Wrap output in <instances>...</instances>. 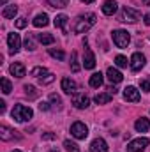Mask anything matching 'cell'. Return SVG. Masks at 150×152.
Returning <instances> with one entry per match:
<instances>
[{"label": "cell", "mask_w": 150, "mask_h": 152, "mask_svg": "<svg viewBox=\"0 0 150 152\" xmlns=\"http://www.w3.org/2000/svg\"><path fill=\"white\" fill-rule=\"evenodd\" d=\"M50 101H51L53 104H57L58 108H60V104H62V99H60V96H57V94H51V96H50Z\"/></svg>", "instance_id": "8d00e7d4"}, {"label": "cell", "mask_w": 150, "mask_h": 152, "mask_svg": "<svg viewBox=\"0 0 150 152\" xmlns=\"http://www.w3.org/2000/svg\"><path fill=\"white\" fill-rule=\"evenodd\" d=\"M0 4H2V5H5V4H7V0H0Z\"/></svg>", "instance_id": "ee69618b"}, {"label": "cell", "mask_w": 150, "mask_h": 152, "mask_svg": "<svg viewBox=\"0 0 150 152\" xmlns=\"http://www.w3.org/2000/svg\"><path fill=\"white\" fill-rule=\"evenodd\" d=\"M83 66H85V69H94V67H95V55H94V51H92L90 48H87V50H85Z\"/></svg>", "instance_id": "4fadbf2b"}, {"label": "cell", "mask_w": 150, "mask_h": 152, "mask_svg": "<svg viewBox=\"0 0 150 152\" xmlns=\"http://www.w3.org/2000/svg\"><path fill=\"white\" fill-rule=\"evenodd\" d=\"M11 117L16 120V122H27L34 117V112L30 106H25V104H16L11 112Z\"/></svg>", "instance_id": "7a4b0ae2"}, {"label": "cell", "mask_w": 150, "mask_h": 152, "mask_svg": "<svg viewBox=\"0 0 150 152\" xmlns=\"http://www.w3.org/2000/svg\"><path fill=\"white\" fill-rule=\"evenodd\" d=\"M81 2H85V4H94V0H81Z\"/></svg>", "instance_id": "b9f144b4"}, {"label": "cell", "mask_w": 150, "mask_h": 152, "mask_svg": "<svg viewBox=\"0 0 150 152\" xmlns=\"http://www.w3.org/2000/svg\"><path fill=\"white\" fill-rule=\"evenodd\" d=\"M0 138L4 142H11V140H20L21 136L18 134V131L7 127V126H0Z\"/></svg>", "instance_id": "30bf717a"}, {"label": "cell", "mask_w": 150, "mask_h": 152, "mask_svg": "<svg viewBox=\"0 0 150 152\" xmlns=\"http://www.w3.org/2000/svg\"><path fill=\"white\" fill-rule=\"evenodd\" d=\"M103 81H104V76L101 73H94L90 76V87H94V88H99L103 85Z\"/></svg>", "instance_id": "7402d4cb"}, {"label": "cell", "mask_w": 150, "mask_h": 152, "mask_svg": "<svg viewBox=\"0 0 150 152\" xmlns=\"http://www.w3.org/2000/svg\"><path fill=\"white\" fill-rule=\"evenodd\" d=\"M50 55H51L53 58H58V60H64V58H66V53H64L62 50H55V48H50Z\"/></svg>", "instance_id": "4316f807"}, {"label": "cell", "mask_w": 150, "mask_h": 152, "mask_svg": "<svg viewBox=\"0 0 150 152\" xmlns=\"http://www.w3.org/2000/svg\"><path fill=\"white\" fill-rule=\"evenodd\" d=\"M27 23H28V21H27V18H23V16H21V18H18V20H16V28H25V27H27Z\"/></svg>", "instance_id": "d590c367"}, {"label": "cell", "mask_w": 150, "mask_h": 152, "mask_svg": "<svg viewBox=\"0 0 150 152\" xmlns=\"http://www.w3.org/2000/svg\"><path fill=\"white\" fill-rule=\"evenodd\" d=\"M42 138H46V140H51V138H55V134H51V133H46V134H42Z\"/></svg>", "instance_id": "ab89813d"}, {"label": "cell", "mask_w": 150, "mask_h": 152, "mask_svg": "<svg viewBox=\"0 0 150 152\" xmlns=\"http://www.w3.org/2000/svg\"><path fill=\"white\" fill-rule=\"evenodd\" d=\"M16 14H18V5H14V4L5 5V7H4V11H2V16H4L5 20H11V18H14Z\"/></svg>", "instance_id": "ffe728a7"}, {"label": "cell", "mask_w": 150, "mask_h": 152, "mask_svg": "<svg viewBox=\"0 0 150 152\" xmlns=\"http://www.w3.org/2000/svg\"><path fill=\"white\" fill-rule=\"evenodd\" d=\"M64 147H66L67 152H79V147L76 145L74 142H71V140H66V142H64Z\"/></svg>", "instance_id": "484cf974"}, {"label": "cell", "mask_w": 150, "mask_h": 152, "mask_svg": "<svg viewBox=\"0 0 150 152\" xmlns=\"http://www.w3.org/2000/svg\"><path fill=\"white\" fill-rule=\"evenodd\" d=\"M134 129H136L138 133H147V131L150 129V120L149 118H145V117L138 118V120L134 122Z\"/></svg>", "instance_id": "2e32d148"}, {"label": "cell", "mask_w": 150, "mask_h": 152, "mask_svg": "<svg viewBox=\"0 0 150 152\" xmlns=\"http://www.w3.org/2000/svg\"><path fill=\"white\" fill-rule=\"evenodd\" d=\"M71 134L74 136L76 140H85L87 136H88V127L83 124V122H74L73 126H71Z\"/></svg>", "instance_id": "5b68a950"}, {"label": "cell", "mask_w": 150, "mask_h": 152, "mask_svg": "<svg viewBox=\"0 0 150 152\" xmlns=\"http://www.w3.org/2000/svg\"><path fill=\"white\" fill-rule=\"evenodd\" d=\"M51 152H55V151H51Z\"/></svg>", "instance_id": "bcb514c9"}, {"label": "cell", "mask_w": 150, "mask_h": 152, "mask_svg": "<svg viewBox=\"0 0 150 152\" xmlns=\"http://www.w3.org/2000/svg\"><path fill=\"white\" fill-rule=\"evenodd\" d=\"M12 152H21V151H12Z\"/></svg>", "instance_id": "f6af8a7d"}, {"label": "cell", "mask_w": 150, "mask_h": 152, "mask_svg": "<svg viewBox=\"0 0 150 152\" xmlns=\"http://www.w3.org/2000/svg\"><path fill=\"white\" fill-rule=\"evenodd\" d=\"M140 11L129 7V5H124L122 11H120V21H125V23H136L140 20Z\"/></svg>", "instance_id": "277c9868"}, {"label": "cell", "mask_w": 150, "mask_h": 152, "mask_svg": "<svg viewBox=\"0 0 150 152\" xmlns=\"http://www.w3.org/2000/svg\"><path fill=\"white\" fill-rule=\"evenodd\" d=\"M111 97H113V94H110V92H108V94H97L94 101H95L97 104H106V103L111 101Z\"/></svg>", "instance_id": "cb8c5ba5"}, {"label": "cell", "mask_w": 150, "mask_h": 152, "mask_svg": "<svg viewBox=\"0 0 150 152\" xmlns=\"http://www.w3.org/2000/svg\"><path fill=\"white\" fill-rule=\"evenodd\" d=\"M67 21H69V18L66 16V14H58L55 20H53V23H55V27L57 28H60L64 34H67V28H66V25H67Z\"/></svg>", "instance_id": "d6986e66"}, {"label": "cell", "mask_w": 150, "mask_h": 152, "mask_svg": "<svg viewBox=\"0 0 150 152\" xmlns=\"http://www.w3.org/2000/svg\"><path fill=\"white\" fill-rule=\"evenodd\" d=\"M117 7H118V4H117L115 0H106V2L103 4V12H104L106 16H113V14L117 12Z\"/></svg>", "instance_id": "ac0fdd59"}, {"label": "cell", "mask_w": 150, "mask_h": 152, "mask_svg": "<svg viewBox=\"0 0 150 152\" xmlns=\"http://www.w3.org/2000/svg\"><path fill=\"white\" fill-rule=\"evenodd\" d=\"M37 80H39L41 85H48V83H51V81L55 80V76L51 75V73H46L44 76H41V78H37Z\"/></svg>", "instance_id": "f546056e"}, {"label": "cell", "mask_w": 150, "mask_h": 152, "mask_svg": "<svg viewBox=\"0 0 150 152\" xmlns=\"http://www.w3.org/2000/svg\"><path fill=\"white\" fill-rule=\"evenodd\" d=\"M143 21H145V25H149L150 27V12H147V14L143 16Z\"/></svg>", "instance_id": "74e56055"}, {"label": "cell", "mask_w": 150, "mask_h": 152, "mask_svg": "<svg viewBox=\"0 0 150 152\" xmlns=\"http://www.w3.org/2000/svg\"><path fill=\"white\" fill-rule=\"evenodd\" d=\"M115 64H117L118 67H127L129 62H127V58H125L124 55H117V57H115Z\"/></svg>", "instance_id": "d6a6232c"}, {"label": "cell", "mask_w": 150, "mask_h": 152, "mask_svg": "<svg viewBox=\"0 0 150 152\" xmlns=\"http://www.w3.org/2000/svg\"><path fill=\"white\" fill-rule=\"evenodd\" d=\"M60 87H62V90H64L66 94H76V90H78L76 81L74 80H71V78H64L62 83H60Z\"/></svg>", "instance_id": "7c38bea8"}, {"label": "cell", "mask_w": 150, "mask_h": 152, "mask_svg": "<svg viewBox=\"0 0 150 152\" xmlns=\"http://www.w3.org/2000/svg\"><path fill=\"white\" fill-rule=\"evenodd\" d=\"M46 73H50L46 67H34L32 71H30V75L32 76H36V78H41V76H44Z\"/></svg>", "instance_id": "1f68e13d"}, {"label": "cell", "mask_w": 150, "mask_h": 152, "mask_svg": "<svg viewBox=\"0 0 150 152\" xmlns=\"http://www.w3.org/2000/svg\"><path fill=\"white\" fill-rule=\"evenodd\" d=\"M124 99L129 101V103H138L140 101V90L136 87H133V85L125 87L124 88Z\"/></svg>", "instance_id": "8fae6325"}, {"label": "cell", "mask_w": 150, "mask_h": 152, "mask_svg": "<svg viewBox=\"0 0 150 152\" xmlns=\"http://www.w3.org/2000/svg\"><path fill=\"white\" fill-rule=\"evenodd\" d=\"M23 88H25V94H27L30 99H36V97H37V90H36L32 85H25Z\"/></svg>", "instance_id": "f1b7e54d"}, {"label": "cell", "mask_w": 150, "mask_h": 152, "mask_svg": "<svg viewBox=\"0 0 150 152\" xmlns=\"http://www.w3.org/2000/svg\"><path fill=\"white\" fill-rule=\"evenodd\" d=\"M25 48H27V50H30V51H34V50H36V42H34L32 36H28V37L25 39Z\"/></svg>", "instance_id": "836d02e7"}, {"label": "cell", "mask_w": 150, "mask_h": 152, "mask_svg": "<svg viewBox=\"0 0 150 152\" xmlns=\"http://www.w3.org/2000/svg\"><path fill=\"white\" fill-rule=\"evenodd\" d=\"M129 66H131V69L133 71H140V69H143L145 67V55L143 53H133V57H131V60H129Z\"/></svg>", "instance_id": "ba28073f"}, {"label": "cell", "mask_w": 150, "mask_h": 152, "mask_svg": "<svg viewBox=\"0 0 150 152\" xmlns=\"http://www.w3.org/2000/svg\"><path fill=\"white\" fill-rule=\"evenodd\" d=\"M141 2H143L145 5H150V0H141Z\"/></svg>", "instance_id": "7bdbcfd3"}, {"label": "cell", "mask_w": 150, "mask_h": 152, "mask_svg": "<svg viewBox=\"0 0 150 152\" xmlns=\"http://www.w3.org/2000/svg\"><path fill=\"white\" fill-rule=\"evenodd\" d=\"M37 41L41 44L48 46V44H53V42H55V37H53L51 34H37Z\"/></svg>", "instance_id": "603a6c76"}, {"label": "cell", "mask_w": 150, "mask_h": 152, "mask_svg": "<svg viewBox=\"0 0 150 152\" xmlns=\"http://www.w3.org/2000/svg\"><path fill=\"white\" fill-rule=\"evenodd\" d=\"M90 152H108V143L103 138H95L90 143Z\"/></svg>", "instance_id": "5bb4252c"}, {"label": "cell", "mask_w": 150, "mask_h": 152, "mask_svg": "<svg viewBox=\"0 0 150 152\" xmlns=\"http://www.w3.org/2000/svg\"><path fill=\"white\" fill-rule=\"evenodd\" d=\"M7 44H9V53L11 55H14V53H18L20 51V48H21V39H20V34H9L7 36Z\"/></svg>", "instance_id": "52a82bcc"}, {"label": "cell", "mask_w": 150, "mask_h": 152, "mask_svg": "<svg viewBox=\"0 0 150 152\" xmlns=\"http://www.w3.org/2000/svg\"><path fill=\"white\" fill-rule=\"evenodd\" d=\"M95 21H97V16H95L94 12L81 14V16H78V18H76L73 30H74L76 34H85V32H88V30L95 25Z\"/></svg>", "instance_id": "6da1fadb"}, {"label": "cell", "mask_w": 150, "mask_h": 152, "mask_svg": "<svg viewBox=\"0 0 150 152\" xmlns=\"http://www.w3.org/2000/svg\"><path fill=\"white\" fill-rule=\"evenodd\" d=\"M106 76H108V80H110L111 83H120V81L124 80L122 73H120L117 67H108V71H106Z\"/></svg>", "instance_id": "9a60e30c"}, {"label": "cell", "mask_w": 150, "mask_h": 152, "mask_svg": "<svg viewBox=\"0 0 150 152\" xmlns=\"http://www.w3.org/2000/svg\"><path fill=\"white\" fill-rule=\"evenodd\" d=\"M71 71H73V73H78V71H79V64H78V55H76V51L71 55Z\"/></svg>", "instance_id": "4dcf8cb0"}, {"label": "cell", "mask_w": 150, "mask_h": 152, "mask_svg": "<svg viewBox=\"0 0 150 152\" xmlns=\"http://www.w3.org/2000/svg\"><path fill=\"white\" fill-rule=\"evenodd\" d=\"M9 71H11V75L16 76V78H23L25 76V66L21 62H14V64H11Z\"/></svg>", "instance_id": "e0dca14e"}, {"label": "cell", "mask_w": 150, "mask_h": 152, "mask_svg": "<svg viewBox=\"0 0 150 152\" xmlns=\"http://www.w3.org/2000/svg\"><path fill=\"white\" fill-rule=\"evenodd\" d=\"M140 87H141V90H145V92H150V78H145V80H141V81H140Z\"/></svg>", "instance_id": "e575fe53"}, {"label": "cell", "mask_w": 150, "mask_h": 152, "mask_svg": "<svg viewBox=\"0 0 150 152\" xmlns=\"http://www.w3.org/2000/svg\"><path fill=\"white\" fill-rule=\"evenodd\" d=\"M39 108H41V112H42V110H44V112H46V110H50L48 103H41V104H39Z\"/></svg>", "instance_id": "f35d334b"}, {"label": "cell", "mask_w": 150, "mask_h": 152, "mask_svg": "<svg viewBox=\"0 0 150 152\" xmlns=\"http://www.w3.org/2000/svg\"><path fill=\"white\" fill-rule=\"evenodd\" d=\"M73 104H74L76 108H79V110H85V108H88L90 99L83 92H76V94H73Z\"/></svg>", "instance_id": "9c48e42d"}, {"label": "cell", "mask_w": 150, "mask_h": 152, "mask_svg": "<svg viewBox=\"0 0 150 152\" xmlns=\"http://www.w3.org/2000/svg\"><path fill=\"white\" fill-rule=\"evenodd\" d=\"M111 37H113V42L117 44V48H122V50L127 48L129 42H131V36H129V32H127V30H122V28L113 30Z\"/></svg>", "instance_id": "3957f363"}, {"label": "cell", "mask_w": 150, "mask_h": 152, "mask_svg": "<svg viewBox=\"0 0 150 152\" xmlns=\"http://www.w3.org/2000/svg\"><path fill=\"white\" fill-rule=\"evenodd\" d=\"M0 85H2V92H4V94H11L12 85H11V81H9L7 78H2V80H0Z\"/></svg>", "instance_id": "d4e9b609"}, {"label": "cell", "mask_w": 150, "mask_h": 152, "mask_svg": "<svg viewBox=\"0 0 150 152\" xmlns=\"http://www.w3.org/2000/svg\"><path fill=\"white\" fill-rule=\"evenodd\" d=\"M4 112H5V103L0 101V113H4Z\"/></svg>", "instance_id": "60d3db41"}, {"label": "cell", "mask_w": 150, "mask_h": 152, "mask_svg": "<svg viewBox=\"0 0 150 152\" xmlns=\"http://www.w3.org/2000/svg\"><path fill=\"white\" fill-rule=\"evenodd\" d=\"M48 2H50L51 7H58V9H64L69 4V0H48Z\"/></svg>", "instance_id": "83f0119b"}, {"label": "cell", "mask_w": 150, "mask_h": 152, "mask_svg": "<svg viewBox=\"0 0 150 152\" xmlns=\"http://www.w3.org/2000/svg\"><path fill=\"white\" fill-rule=\"evenodd\" d=\"M149 143H150L149 138H136V140L129 142L125 149H127V152H141L149 147Z\"/></svg>", "instance_id": "8992f818"}, {"label": "cell", "mask_w": 150, "mask_h": 152, "mask_svg": "<svg viewBox=\"0 0 150 152\" xmlns=\"http://www.w3.org/2000/svg\"><path fill=\"white\" fill-rule=\"evenodd\" d=\"M34 27H37V28H41V27H46L48 23H50V18H48V14L46 12H41V14H37L36 18H34Z\"/></svg>", "instance_id": "44dd1931"}]
</instances>
